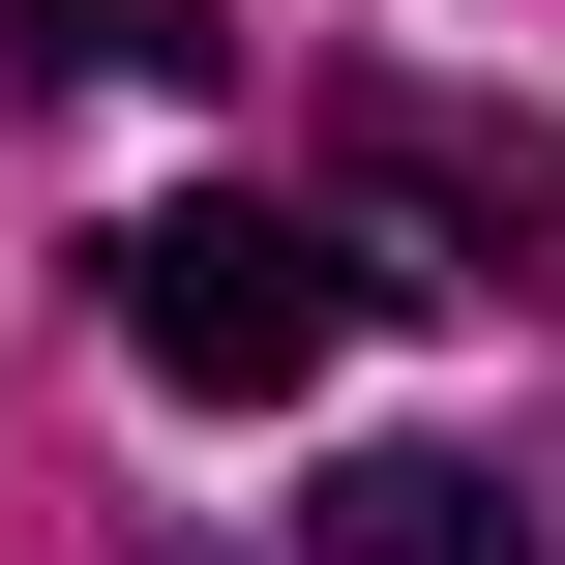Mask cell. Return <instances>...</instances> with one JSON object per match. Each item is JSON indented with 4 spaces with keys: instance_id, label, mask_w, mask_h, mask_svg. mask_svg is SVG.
I'll use <instances>...</instances> for the list:
<instances>
[{
    "instance_id": "3",
    "label": "cell",
    "mask_w": 565,
    "mask_h": 565,
    "mask_svg": "<svg viewBox=\"0 0 565 565\" xmlns=\"http://www.w3.org/2000/svg\"><path fill=\"white\" fill-rule=\"evenodd\" d=\"M119 30H149V60H209L179 0H0V60H119Z\"/></svg>"
},
{
    "instance_id": "2",
    "label": "cell",
    "mask_w": 565,
    "mask_h": 565,
    "mask_svg": "<svg viewBox=\"0 0 565 565\" xmlns=\"http://www.w3.org/2000/svg\"><path fill=\"white\" fill-rule=\"evenodd\" d=\"M298 536H328V565H565L536 507H507V477H477V447H358V477H328V507H298Z\"/></svg>"
},
{
    "instance_id": "1",
    "label": "cell",
    "mask_w": 565,
    "mask_h": 565,
    "mask_svg": "<svg viewBox=\"0 0 565 565\" xmlns=\"http://www.w3.org/2000/svg\"><path fill=\"white\" fill-rule=\"evenodd\" d=\"M89 268H119V358H149L179 417H298V387L358 358V238H328V209H268V179H209V209H119Z\"/></svg>"
}]
</instances>
